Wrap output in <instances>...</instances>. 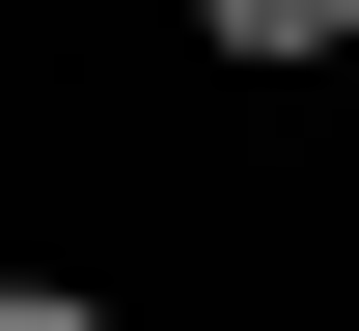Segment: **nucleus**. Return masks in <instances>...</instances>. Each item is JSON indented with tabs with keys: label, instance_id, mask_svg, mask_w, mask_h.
Here are the masks:
<instances>
[{
	"label": "nucleus",
	"instance_id": "nucleus-1",
	"mask_svg": "<svg viewBox=\"0 0 359 331\" xmlns=\"http://www.w3.org/2000/svg\"><path fill=\"white\" fill-rule=\"evenodd\" d=\"M194 55H249V83H276V55H359V0H194Z\"/></svg>",
	"mask_w": 359,
	"mask_h": 331
},
{
	"label": "nucleus",
	"instance_id": "nucleus-2",
	"mask_svg": "<svg viewBox=\"0 0 359 331\" xmlns=\"http://www.w3.org/2000/svg\"><path fill=\"white\" fill-rule=\"evenodd\" d=\"M0 331H111V304H83V276H0Z\"/></svg>",
	"mask_w": 359,
	"mask_h": 331
}]
</instances>
